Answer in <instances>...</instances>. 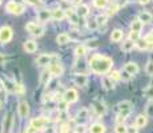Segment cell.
Here are the masks:
<instances>
[{
    "label": "cell",
    "instance_id": "6da1fadb",
    "mask_svg": "<svg viewBox=\"0 0 153 133\" xmlns=\"http://www.w3.org/2000/svg\"><path fill=\"white\" fill-rule=\"evenodd\" d=\"M112 65H113L112 59L104 55H93L89 60L91 71L97 73V75H105L107 72H109Z\"/></svg>",
    "mask_w": 153,
    "mask_h": 133
},
{
    "label": "cell",
    "instance_id": "7a4b0ae2",
    "mask_svg": "<svg viewBox=\"0 0 153 133\" xmlns=\"http://www.w3.org/2000/svg\"><path fill=\"white\" fill-rule=\"evenodd\" d=\"M59 57L56 55H52V53H44V55H40L39 57L36 59V64L39 67H45V65H51L53 63H57Z\"/></svg>",
    "mask_w": 153,
    "mask_h": 133
},
{
    "label": "cell",
    "instance_id": "3957f363",
    "mask_svg": "<svg viewBox=\"0 0 153 133\" xmlns=\"http://www.w3.org/2000/svg\"><path fill=\"white\" fill-rule=\"evenodd\" d=\"M25 29H27V32H29L31 35L37 36V37L43 36V33H44V27L36 24L35 22H29L28 24L25 25Z\"/></svg>",
    "mask_w": 153,
    "mask_h": 133
},
{
    "label": "cell",
    "instance_id": "277c9868",
    "mask_svg": "<svg viewBox=\"0 0 153 133\" xmlns=\"http://www.w3.org/2000/svg\"><path fill=\"white\" fill-rule=\"evenodd\" d=\"M13 36V32H12V28L8 25H4L0 28V43L1 44H5L8 41H11Z\"/></svg>",
    "mask_w": 153,
    "mask_h": 133
},
{
    "label": "cell",
    "instance_id": "5b68a950",
    "mask_svg": "<svg viewBox=\"0 0 153 133\" xmlns=\"http://www.w3.org/2000/svg\"><path fill=\"white\" fill-rule=\"evenodd\" d=\"M24 5H20V4H16L15 1H8L7 5H5V11L8 13H12V15H22L24 12Z\"/></svg>",
    "mask_w": 153,
    "mask_h": 133
},
{
    "label": "cell",
    "instance_id": "8992f818",
    "mask_svg": "<svg viewBox=\"0 0 153 133\" xmlns=\"http://www.w3.org/2000/svg\"><path fill=\"white\" fill-rule=\"evenodd\" d=\"M63 99H64V101H67L68 104L76 103V101H77V99H79V96H77V91L73 89V88H69V89H67V91H65V93L63 94Z\"/></svg>",
    "mask_w": 153,
    "mask_h": 133
},
{
    "label": "cell",
    "instance_id": "52a82bcc",
    "mask_svg": "<svg viewBox=\"0 0 153 133\" xmlns=\"http://www.w3.org/2000/svg\"><path fill=\"white\" fill-rule=\"evenodd\" d=\"M12 123H13V117L12 113H7L3 119V133H10L12 129Z\"/></svg>",
    "mask_w": 153,
    "mask_h": 133
},
{
    "label": "cell",
    "instance_id": "ba28073f",
    "mask_svg": "<svg viewBox=\"0 0 153 133\" xmlns=\"http://www.w3.org/2000/svg\"><path fill=\"white\" fill-rule=\"evenodd\" d=\"M47 124H48V119H44V117H37V119H33L31 121V125L36 128L37 131H43Z\"/></svg>",
    "mask_w": 153,
    "mask_h": 133
},
{
    "label": "cell",
    "instance_id": "9c48e42d",
    "mask_svg": "<svg viewBox=\"0 0 153 133\" xmlns=\"http://www.w3.org/2000/svg\"><path fill=\"white\" fill-rule=\"evenodd\" d=\"M48 71H49V73H51L52 76H61L63 75V72H64V68H63L61 64L53 63V64H51V65L48 67Z\"/></svg>",
    "mask_w": 153,
    "mask_h": 133
},
{
    "label": "cell",
    "instance_id": "30bf717a",
    "mask_svg": "<svg viewBox=\"0 0 153 133\" xmlns=\"http://www.w3.org/2000/svg\"><path fill=\"white\" fill-rule=\"evenodd\" d=\"M93 109H95V113L97 114V116H102V114L107 112V106L102 101H100V100H96L95 103H93Z\"/></svg>",
    "mask_w": 153,
    "mask_h": 133
},
{
    "label": "cell",
    "instance_id": "8fae6325",
    "mask_svg": "<svg viewBox=\"0 0 153 133\" xmlns=\"http://www.w3.org/2000/svg\"><path fill=\"white\" fill-rule=\"evenodd\" d=\"M17 112H19V116L20 117H27L28 113H29V105L27 101H20L19 103V106H17Z\"/></svg>",
    "mask_w": 153,
    "mask_h": 133
},
{
    "label": "cell",
    "instance_id": "7c38bea8",
    "mask_svg": "<svg viewBox=\"0 0 153 133\" xmlns=\"http://www.w3.org/2000/svg\"><path fill=\"white\" fill-rule=\"evenodd\" d=\"M73 81H75V84L77 85V87L84 88V87H87V84H88V77L85 75H76Z\"/></svg>",
    "mask_w": 153,
    "mask_h": 133
},
{
    "label": "cell",
    "instance_id": "4fadbf2b",
    "mask_svg": "<svg viewBox=\"0 0 153 133\" xmlns=\"http://www.w3.org/2000/svg\"><path fill=\"white\" fill-rule=\"evenodd\" d=\"M37 17H39L40 22L47 23L49 19H52V11H48V10H42V11H39V13H37Z\"/></svg>",
    "mask_w": 153,
    "mask_h": 133
},
{
    "label": "cell",
    "instance_id": "5bb4252c",
    "mask_svg": "<svg viewBox=\"0 0 153 133\" xmlns=\"http://www.w3.org/2000/svg\"><path fill=\"white\" fill-rule=\"evenodd\" d=\"M124 71H126V72L129 73L131 76H133V75H136L137 72H139V65H137L136 63H126L125 64V67H124Z\"/></svg>",
    "mask_w": 153,
    "mask_h": 133
},
{
    "label": "cell",
    "instance_id": "9a60e30c",
    "mask_svg": "<svg viewBox=\"0 0 153 133\" xmlns=\"http://www.w3.org/2000/svg\"><path fill=\"white\" fill-rule=\"evenodd\" d=\"M132 101H129V100H124V101H120L119 104L116 105V109L117 111H132Z\"/></svg>",
    "mask_w": 153,
    "mask_h": 133
},
{
    "label": "cell",
    "instance_id": "2e32d148",
    "mask_svg": "<svg viewBox=\"0 0 153 133\" xmlns=\"http://www.w3.org/2000/svg\"><path fill=\"white\" fill-rule=\"evenodd\" d=\"M65 16L69 19V22L71 23H73V24H79V16H77V13H76V11H73V10H65Z\"/></svg>",
    "mask_w": 153,
    "mask_h": 133
},
{
    "label": "cell",
    "instance_id": "e0dca14e",
    "mask_svg": "<svg viewBox=\"0 0 153 133\" xmlns=\"http://www.w3.org/2000/svg\"><path fill=\"white\" fill-rule=\"evenodd\" d=\"M101 84H102V88H104L105 91H112L114 88L113 81L111 80L109 76H104V77L101 79Z\"/></svg>",
    "mask_w": 153,
    "mask_h": 133
},
{
    "label": "cell",
    "instance_id": "ac0fdd59",
    "mask_svg": "<svg viewBox=\"0 0 153 133\" xmlns=\"http://www.w3.org/2000/svg\"><path fill=\"white\" fill-rule=\"evenodd\" d=\"M24 49L27 51L28 53H33L37 51V44L35 43L33 40H27L24 43Z\"/></svg>",
    "mask_w": 153,
    "mask_h": 133
},
{
    "label": "cell",
    "instance_id": "d6986e66",
    "mask_svg": "<svg viewBox=\"0 0 153 133\" xmlns=\"http://www.w3.org/2000/svg\"><path fill=\"white\" fill-rule=\"evenodd\" d=\"M123 36H124V33H123L121 29H113V31H112V35H111V41L119 43V41L123 40Z\"/></svg>",
    "mask_w": 153,
    "mask_h": 133
},
{
    "label": "cell",
    "instance_id": "ffe728a7",
    "mask_svg": "<svg viewBox=\"0 0 153 133\" xmlns=\"http://www.w3.org/2000/svg\"><path fill=\"white\" fill-rule=\"evenodd\" d=\"M76 13H77L79 17H85L88 13H89V8L85 4H80L77 8H76Z\"/></svg>",
    "mask_w": 153,
    "mask_h": 133
},
{
    "label": "cell",
    "instance_id": "44dd1931",
    "mask_svg": "<svg viewBox=\"0 0 153 133\" xmlns=\"http://www.w3.org/2000/svg\"><path fill=\"white\" fill-rule=\"evenodd\" d=\"M64 17H65V11L61 10V8H56V10L52 11V19L55 20H63Z\"/></svg>",
    "mask_w": 153,
    "mask_h": 133
},
{
    "label": "cell",
    "instance_id": "7402d4cb",
    "mask_svg": "<svg viewBox=\"0 0 153 133\" xmlns=\"http://www.w3.org/2000/svg\"><path fill=\"white\" fill-rule=\"evenodd\" d=\"M75 68H76V71H77V72H79V75H85V72H87V69H85V63H84L83 57H80V60H77V61H76Z\"/></svg>",
    "mask_w": 153,
    "mask_h": 133
},
{
    "label": "cell",
    "instance_id": "603a6c76",
    "mask_svg": "<svg viewBox=\"0 0 153 133\" xmlns=\"http://www.w3.org/2000/svg\"><path fill=\"white\" fill-rule=\"evenodd\" d=\"M89 133H105V126L100 123H95L89 128Z\"/></svg>",
    "mask_w": 153,
    "mask_h": 133
},
{
    "label": "cell",
    "instance_id": "cb8c5ba5",
    "mask_svg": "<svg viewBox=\"0 0 153 133\" xmlns=\"http://www.w3.org/2000/svg\"><path fill=\"white\" fill-rule=\"evenodd\" d=\"M136 47V43L134 41H132V40H125L124 43H123V45H121V49L124 52H131V51H133V48Z\"/></svg>",
    "mask_w": 153,
    "mask_h": 133
},
{
    "label": "cell",
    "instance_id": "d4e9b609",
    "mask_svg": "<svg viewBox=\"0 0 153 133\" xmlns=\"http://www.w3.org/2000/svg\"><path fill=\"white\" fill-rule=\"evenodd\" d=\"M152 19H153L152 13L146 12V11H143V12L139 13V20H140L141 23H151Z\"/></svg>",
    "mask_w": 153,
    "mask_h": 133
},
{
    "label": "cell",
    "instance_id": "484cf974",
    "mask_svg": "<svg viewBox=\"0 0 153 133\" xmlns=\"http://www.w3.org/2000/svg\"><path fill=\"white\" fill-rule=\"evenodd\" d=\"M132 111H120L119 114H117V124H124V121L128 119V116L131 114Z\"/></svg>",
    "mask_w": 153,
    "mask_h": 133
},
{
    "label": "cell",
    "instance_id": "4316f807",
    "mask_svg": "<svg viewBox=\"0 0 153 133\" xmlns=\"http://www.w3.org/2000/svg\"><path fill=\"white\" fill-rule=\"evenodd\" d=\"M69 40L71 39H69L68 33H60V35H57V37H56V41H57V44H60V45L68 44Z\"/></svg>",
    "mask_w": 153,
    "mask_h": 133
},
{
    "label": "cell",
    "instance_id": "83f0119b",
    "mask_svg": "<svg viewBox=\"0 0 153 133\" xmlns=\"http://www.w3.org/2000/svg\"><path fill=\"white\" fill-rule=\"evenodd\" d=\"M88 116H89V111H88L87 108H81L80 111L77 112V117H76V119L79 121H85L88 119Z\"/></svg>",
    "mask_w": 153,
    "mask_h": 133
},
{
    "label": "cell",
    "instance_id": "f1b7e54d",
    "mask_svg": "<svg viewBox=\"0 0 153 133\" xmlns=\"http://www.w3.org/2000/svg\"><path fill=\"white\" fill-rule=\"evenodd\" d=\"M146 116H144V114H140V116H137L136 119V124H134V126H136L137 129L139 128H144V126L146 125Z\"/></svg>",
    "mask_w": 153,
    "mask_h": 133
},
{
    "label": "cell",
    "instance_id": "f546056e",
    "mask_svg": "<svg viewBox=\"0 0 153 133\" xmlns=\"http://www.w3.org/2000/svg\"><path fill=\"white\" fill-rule=\"evenodd\" d=\"M131 29L133 32H139L140 33V31L143 29V23H141L140 20H134V22H132V24H131Z\"/></svg>",
    "mask_w": 153,
    "mask_h": 133
},
{
    "label": "cell",
    "instance_id": "4dcf8cb0",
    "mask_svg": "<svg viewBox=\"0 0 153 133\" xmlns=\"http://www.w3.org/2000/svg\"><path fill=\"white\" fill-rule=\"evenodd\" d=\"M85 52H87V47L85 45H79V47H76V49H75V55L77 56V57H84Z\"/></svg>",
    "mask_w": 153,
    "mask_h": 133
},
{
    "label": "cell",
    "instance_id": "1f68e13d",
    "mask_svg": "<svg viewBox=\"0 0 153 133\" xmlns=\"http://www.w3.org/2000/svg\"><path fill=\"white\" fill-rule=\"evenodd\" d=\"M136 47L139 49H141V51H143V49H152L153 47H151L149 45L148 43H146L145 40H139V41H136Z\"/></svg>",
    "mask_w": 153,
    "mask_h": 133
},
{
    "label": "cell",
    "instance_id": "d6a6232c",
    "mask_svg": "<svg viewBox=\"0 0 153 133\" xmlns=\"http://www.w3.org/2000/svg\"><path fill=\"white\" fill-rule=\"evenodd\" d=\"M49 77H51V73H49V71H44L42 73V76H40V84H47V82L49 81Z\"/></svg>",
    "mask_w": 153,
    "mask_h": 133
},
{
    "label": "cell",
    "instance_id": "836d02e7",
    "mask_svg": "<svg viewBox=\"0 0 153 133\" xmlns=\"http://www.w3.org/2000/svg\"><path fill=\"white\" fill-rule=\"evenodd\" d=\"M109 77L112 81H120V80H121V72H119V71H112Z\"/></svg>",
    "mask_w": 153,
    "mask_h": 133
},
{
    "label": "cell",
    "instance_id": "e575fe53",
    "mask_svg": "<svg viewBox=\"0 0 153 133\" xmlns=\"http://www.w3.org/2000/svg\"><path fill=\"white\" fill-rule=\"evenodd\" d=\"M119 8H120V4H116V3H113V4H112L109 8H108L107 16H109V15H114L117 11H119Z\"/></svg>",
    "mask_w": 153,
    "mask_h": 133
},
{
    "label": "cell",
    "instance_id": "d590c367",
    "mask_svg": "<svg viewBox=\"0 0 153 133\" xmlns=\"http://www.w3.org/2000/svg\"><path fill=\"white\" fill-rule=\"evenodd\" d=\"M107 19H108L107 15H97L95 20H96V23H97L99 25H102V24H105V23H107Z\"/></svg>",
    "mask_w": 153,
    "mask_h": 133
},
{
    "label": "cell",
    "instance_id": "8d00e7d4",
    "mask_svg": "<svg viewBox=\"0 0 153 133\" xmlns=\"http://www.w3.org/2000/svg\"><path fill=\"white\" fill-rule=\"evenodd\" d=\"M61 117H60V111H59L57 108L53 109V111L51 112V120H53V121H59Z\"/></svg>",
    "mask_w": 153,
    "mask_h": 133
},
{
    "label": "cell",
    "instance_id": "74e56055",
    "mask_svg": "<svg viewBox=\"0 0 153 133\" xmlns=\"http://www.w3.org/2000/svg\"><path fill=\"white\" fill-rule=\"evenodd\" d=\"M93 4L97 8H104V7H107L108 0H93Z\"/></svg>",
    "mask_w": 153,
    "mask_h": 133
},
{
    "label": "cell",
    "instance_id": "f35d334b",
    "mask_svg": "<svg viewBox=\"0 0 153 133\" xmlns=\"http://www.w3.org/2000/svg\"><path fill=\"white\" fill-rule=\"evenodd\" d=\"M145 112H146V117H153V101L148 103Z\"/></svg>",
    "mask_w": 153,
    "mask_h": 133
},
{
    "label": "cell",
    "instance_id": "ab89813d",
    "mask_svg": "<svg viewBox=\"0 0 153 133\" xmlns=\"http://www.w3.org/2000/svg\"><path fill=\"white\" fill-rule=\"evenodd\" d=\"M87 27H88V29H91V31H95V29H97L99 24L96 23V20H88V22H87Z\"/></svg>",
    "mask_w": 153,
    "mask_h": 133
},
{
    "label": "cell",
    "instance_id": "60d3db41",
    "mask_svg": "<svg viewBox=\"0 0 153 133\" xmlns=\"http://www.w3.org/2000/svg\"><path fill=\"white\" fill-rule=\"evenodd\" d=\"M85 47H87V49H93V48H97L99 47V41L97 40H89L87 44H85Z\"/></svg>",
    "mask_w": 153,
    "mask_h": 133
},
{
    "label": "cell",
    "instance_id": "b9f144b4",
    "mask_svg": "<svg viewBox=\"0 0 153 133\" xmlns=\"http://www.w3.org/2000/svg\"><path fill=\"white\" fill-rule=\"evenodd\" d=\"M67 105H68V103L64 101V99H63L61 101L57 103V109H59L60 112H64V111H67Z\"/></svg>",
    "mask_w": 153,
    "mask_h": 133
},
{
    "label": "cell",
    "instance_id": "7bdbcfd3",
    "mask_svg": "<svg viewBox=\"0 0 153 133\" xmlns=\"http://www.w3.org/2000/svg\"><path fill=\"white\" fill-rule=\"evenodd\" d=\"M69 132V124L68 123H63L59 128V133H68Z\"/></svg>",
    "mask_w": 153,
    "mask_h": 133
},
{
    "label": "cell",
    "instance_id": "ee69618b",
    "mask_svg": "<svg viewBox=\"0 0 153 133\" xmlns=\"http://www.w3.org/2000/svg\"><path fill=\"white\" fill-rule=\"evenodd\" d=\"M126 128L128 126H125L124 124H117L114 131H116V133H126Z\"/></svg>",
    "mask_w": 153,
    "mask_h": 133
},
{
    "label": "cell",
    "instance_id": "f6af8a7d",
    "mask_svg": "<svg viewBox=\"0 0 153 133\" xmlns=\"http://www.w3.org/2000/svg\"><path fill=\"white\" fill-rule=\"evenodd\" d=\"M139 37H140V33L139 32H133V31H131V33H129V40H132V41H139Z\"/></svg>",
    "mask_w": 153,
    "mask_h": 133
},
{
    "label": "cell",
    "instance_id": "bcb514c9",
    "mask_svg": "<svg viewBox=\"0 0 153 133\" xmlns=\"http://www.w3.org/2000/svg\"><path fill=\"white\" fill-rule=\"evenodd\" d=\"M55 99V93H47L45 96L43 97V103H48V101H51V100H53Z\"/></svg>",
    "mask_w": 153,
    "mask_h": 133
},
{
    "label": "cell",
    "instance_id": "7dc6e473",
    "mask_svg": "<svg viewBox=\"0 0 153 133\" xmlns=\"http://www.w3.org/2000/svg\"><path fill=\"white\" fill-rule=\"evenodd\" d=\"M145 72L148 73V75H153V61H149V63L146 64Z\"/></svg>",
    "mask_w": 153,
    "mask_h": 133
},
{
    "label": "cell",
    "instance_id": "c3c4849f",
    "mask_svg": "<svg viewBox=\"0 0 153 133\" xmlns=\"http://www.w3.org/2000/svg\"><path fill=\"white\" fill-rule=\"evenodd\" d=\"M144 40H145L151 47H153V35H152V33H148V35H146V36L144 37Z\"/></svg>",
    "mask_w": 153,
    "mask_h": 133
},
{
    "label": "cell",
    "instance_id": "681fc988",
    "mask_svg": "<svg viewBox=\"0 0 153 133\" xmlns=\"http://www.w3.org/2000/svg\"><path fill=\"white\" fill-rule=\"evenodd\" d=\"M121 80H124V81H129V80H131V75H129L126 71H124V72H121Z\"/></svg>",
    "mask_w": 153,
    "mask_h": 133
},
{
    "label": "cell",
    "instance_id": "f907efd6",
    "mask_svg": "<svg viewBox=\"0 0 153 133\" xmlns=\"http://www.w3.org/2000/svg\"><path fill=\"white\" fill-rule=\"evenodd\" d=\"M27 3H29L31 5H40L42 4V0H25Z\"/></svg>",
    "mask_w": 153,
    "mask_h": 133
},
{
    "label": "cell",
    "instance_id": "816d5d0a",
    "mask_svg": "<svg viewBox=\"0 0 153 133\" xmlns=\"http://www.w3.org/2000/svg\"><path fill=\"white\" fill-rule=\"evenodd\" d=\"M76 133H85V126L84 125H77L76 126Z\"/></svg>",
    "mask_w": 153,
    "mask_h": 133
},
{
    "label": "cell",
    "instance_id": "f5cc1de1",
    "mask_svg": "<svg viewBox=\"0 0 153 133\" xmlns=\"http://www.w3.org/2000/svg\"><path fill=\"white\" fill-rule=\"evenodd\" d=\"M126 133H137V128L136 126H128V128H126Z\"/></svg>",
    "mask_w": 153,
    "mask_h": 133
},
{
    "label": "cell",
    "instance_id": "db71d44e",
    "mask_svg": "<svg viewBox=\"0 0 153 133\" xmlns=\"http://www.w3.org/2000/svg\"><path fill=\"white\" fill-rule=\"evenodd\" d=\"M37 132V129L36 128H33V126L31 125V124H29V126L27 128V131H25V133H36Z\"/></svg>",
    "mask_w": 153,
    "mask_h": 133
},
{
    "label": "cell",
    "instance_id": "11a10c76",
    "mask_svg": "<svg viewBox=\"0 0 153 133\" xmlns=\"http://www.w3.org/2000/svg\"><path fill=\"white\" fill-rule=\"evenodd\" d=\"M145 94L148 97H153V88H149V89L145 91Z\"/></svg>",
    "mask_w": 153,
    "mask_h": 133
},
{
    "label": "cell",
    "instance_id": "9f6ffc18",
    "mask_svg": "<svg viewBox=\"0 0 153 133\" xmlns=\"http://www.w3.org/2000/svg\"><path fill=\"white\" fill-rule=\"evenodd\" d=\"M16 4H20V5H24V3H25V0H13Z\"/></svg>",
    "mask_w": 153,
    "mask_h": 133
},
{
    "label": "cell",
    "instance_id": "6f0895ef",
    "mask_svg": "<svg viewBox=\"0 0 153 133\" xmlns=\"http://www.w3.org/2000/svg\"><path fill=\"white\" fill-rule=\"evenodd\" d=\"M72 3H73L75 5H77V7H79V5L81 4V0H72Z\"/></svg>",
    "mask_w": 153,
    "mask_h": 133
},
{
    "label": "cell",
    "instance_id": "680465c9",
    "mask_svg": "<svg viewBox=\"0 0 153 133\" xmlns=\"http://www.w3.org/2000/svg\"><path fill=\"white\" fill-rule=\"evenodd\" d=\"M137 1H139L140 4H148V3L151 1V0H137Z\"/></svg>",
    "mask_w": 153,
    "mask_h": 133
},
{
    "label": "cell",
    "instance_id": "91938a15",
    "mask_svg": "<svg viewBox=\"0 0 153 133\" xmlns=\"http://www.w3.org/2000/svg\"><path fill=\"white\" fill-rule=\"evenodd\" d=\"M1 89H4V81H1V80H0V91Z\"/></svg>",
    "mask_w": 153,
    "mask_h": 133
},
{
    "label": "cell",
    "instance_id": "94428289",
    "mask_svg": "<svg viewBox=\"0 0 153 133\" xmlns=\"http://www.w3.org/2000/svg\"><path fill=\"white\" fill-rule=\"evenodd\" d=\"M47 133H56V131H55L53 128H49L48 131H47Z\"/></svg>",
    "mask_w": 153,
    "mask_h": 133
},
{
    "label": "cell",
    "instance_id": "6125c7cd",
    "mask_svg": "<svg viewBox=\"0 0 153 133\" xmlns=\"http://www.w3.org/2000/svg\"><path fill=\"white\" fill-rule=\"evenodd\" d=\"M1 106H3V101H1V100H0V108H1Z\"/></svg>",
    "mask_w": 153,
    "mask_h": 133
},
{
    "label": "cell",
    "instance_id": "be15d7a7",
    "mask_svg": "<svg viewBox=\"0 0 153 133\" xmlns=\"http://www.w3.org/2000/svg\"><path fill=\"white\" fill-rule=\"evenodd\" d=\"M151 33H152V35H153V31H152V32H151Z\"/></svg>",
    "mask_w": 153,
    "mask_h": 133
},
{
    "label": "cell",
    "instance_id": "e7e4bbea",
    "mask_svg": "<svg viewBox=\"0 0 153 133\" xmlns=\"http://www.w3.org/2000/svg\"><path fill=\"white\" fill-rule=\"evenodd\" d=\"M0 4H1V0H0Z\"/></svg>",
    "mask_w": 153,
    "mask_h": 133
},
{
    "label": "cell",
    "instance_id": "03108f58",
    "mask_svg": "<svg viewBox=\"0 0 153 133\" xmlns=\"http://www.w3.org/2000/svg\"><path fill=\"white\" fill-rule=\"evenodd\" d=\"M63 1H67V0H63Z\"/></svg>",
    "mask_w": 153,
    "mask_h": 133
}]
</instances>
